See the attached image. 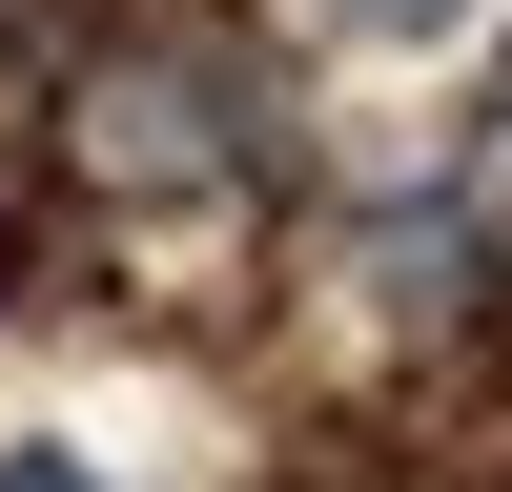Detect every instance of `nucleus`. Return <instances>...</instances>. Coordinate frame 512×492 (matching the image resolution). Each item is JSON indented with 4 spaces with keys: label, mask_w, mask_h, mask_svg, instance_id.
Masks as SVG:
<instances>
[{
    "label": "nucleus",
    "mask_w": 512,
    "mask_h": 492,
    "mask_svg": "<svg viewBox=\"0 0 512 492\" xmlns=\"http://www.w3.org/2000/svg\"><path fill=\"white\" fill-rule=\"evenodd\" d=\"M82 123H103L123 185H226V164L267 144V82H246L226 41H123V62L82 82Z\"/></svg>",
    "instance_id": "nucleus-1"
},
{
    "label": "nucleus",
    "mask_w": 512,
    "mask_h": 492,
    "mask_svg": "<svg viewBox=\"0 0 512 492\" xmlns=\"http://www.w3.org/2000/svg\"><path fill=\"white\" fill-rule=\"evenodd\" d=\"M492 267H512V246L472 226V205H390V226H369V287H390V328H472V308H492Z\"/></svg>",
    "instance_id": "nucleus-2"
},
{
    "label": "nucleus",
    "mask_w": 512,
    "mask_h": 492,
    "mask_svg": "<svg viewBox=\"0 0 512 492\" xmlns=\"http://www.w3.org/2000/svg\"><path fill=\"white\" fill-rule=\"evenodd\" d=\"M328 21H369V41H451L472 0H328Z\"/></svg>",
    "instance_id": "nucleus-3"
},
{
    "label": "nucleus",
    "mask_w": 512,
    "mask_h": 492,
    "mask_svg": "<svg viewBox=\"0 0 512 492\" xmlns=\"http://www.w3.org/2000/svg\"><path fill=\"white\" fill-rule=\"evenodd\" d=\"M0 492H103V472H82V451H0Z\"/></svg>",
    "instance_id": "nucleus-4"
},
{
    "label": "nucleus",
    "mask_w": 512,
    "mask_h": 492,
    "mask_svg": "<svg viewBox=\"0 0 512 492\" xmlns=\"http://www.w3.org/2000/svg\"><path fill=\"white\" fill-rule=\"evenodd\" d=\"M492 123H512V82H492Z\"/></svg>",
    "instance_id": "nucleus-5"
}]
</instances>
